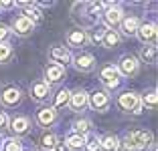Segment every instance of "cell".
Masks as SVG:
<instances>
[{
	"label": "cell",
	"instance_id": "1",
	"mask_svg": "<svg viewBox=\"0 0 158 151\" xmlns=\"http://www.w3.org/2000/svg\"><path fill=\"white\" fill-rule=\"evenodd\" d=\"M103 8V2H75L71 12H73V20L79 24L81 30L85 28H93L98 24L99 10Z\"/></svg>",
	"mask_w": 158,
	"mask_h": 151
},
{
	"label": "cell",
	"instance_id": "2",
	"mask_svg": "<svg viewBox=\"0 0 158 151\" xmlns=\"http://www.w3.org/2000/svg\"><path fill=\"white\" fill-rule=\"evenodd\" d=\"M148 145H152V135L148 131H142V129H134V131H128L124 135V149L126 151H142Z\"/></svg>",
	"mask_w": 158,
	"mask_h": 151
},
{
	"label": "cell",
	"instance_id": "3",
	"mask_svg": "<svg viewBox=\"0 0 158 151\" xmlns=\"http://www.w3.org/2000/svg\"><path fill=\"white\" fill-rule=\"evenodd\" d=\"M103 22H106L107 30H114L116 26H120V22L124 20V12H122V8L118 4H114V2H103Z\"/></svg>",
	"mask_w": 158,
	"mask_h": 151
},
{
	"label": "cell",
	"instance_id": "4",
	"mask_svg": "<svg viewBox=\"0 0 158 151\" xmlns=\"http://www.w3.org/2000/svg\"><path fill=\"white\" fill-rule=\"evenodd\" d=\"M118 105H120L122 111H126V113H134V115H140L142 113V105H140V95H136V93H122L120 97H118Z\"/></svg>",
	"mask_w": 158,
	"mask_h": 151
},
{
	"label": "cell",
	"instance_id": "5",
	"mask_svg": "<svg viewBox=\"0 0 158 151\" xmlns=\"http://www.w3.org/2000/svg\"><path fill=\"white\" fill-rule=\"evenodd\" d=\"M87 105L98 113H106L112 105V99L106 91H93L91 95H87Z\"/></svg>",
	"mask_w": 158,
	"mask_h": 151
},
{
	"label": "cell",
	"instance_id": "6",
	"mask_svg": "<svg viewBox=\"0 0 158 151\" xmlns=\"http://www.w3.org/2000/svg\"><path fill=\"white\" fill-rule=\"evenodd\" d=\"M99 81H102V85L106 89H118L120 83H122V77H120V73H118L116 67L107 64V67L102 69V73H99Z\"/></svg>",
	"mask_w": 158,
	"mask_h": 151
},
{
	"label": "cell",
	"instance_id": "7",
	"mask_svg": "<svg viewBox=\"0 0 158 151\" xmlns=\"http://www.w3.org/2000/svg\"><path fill=\"white\" fill-rule=\"evenodd\" d=\"M116 69H118V73H120V77H130L132 79V77H136L138 71H140V60L136 59V56L128 55L120 60V64H118Z\"/></svg>",
	"mask_w": 158,
	"mask_h": 151
},
{
	"label": "cell",
	"instance_id": "8",
	"mask_svg": "<svg viewBox=\"0 0 158 151\" xmlns=\"http://www.w3.org/2000/svg\"><path fill=\"white\" fill-rule=\"evenodd\" d=\"M20 99H23V93H20L19 87H14V85H8V87H4L2 91H0V103L4 107H16L20 103Z\"/></svg>",
	"mask_w": 158,
	"mask_h": 151
},
{
	"label": "cell",
	"instance_id": "9",
	"mask_svg": "<svg viewBox=\"0 0 158 151\" xmlns=\"http://www.w3.org/2000/svg\"><path fill=\"white\" fill-rule=\"evenodd\" d=\"M47 56H49L51 64H59V67H65V64L71 63V52L65 46H51Z\"/></svg>",
	"mask_w": 158,
	"mask_h": 151
},
{
	"label": "cell",
	"instance_id": "10",
	"mask_svg": "<svg viewBox=\"0 0 158 151\" xmlns=\"http://www.w3.org/2000/svg\"><path fill=\"white\" fill-rule=\"evenodd\" d=\"M71 60H73V67L79 73H91L95 69V59L89 52H79V55L71 56Z\"/></svg>",
	"mask_w": 158,
	"mask_h": 151
},
{
	"label": "cell",
	"instance_id": "11",
	"mask_svg": "<svg viewBox=\"0 0 158 151\" xmlns=\"http://www.w3.org/2000/svg\"><path fill=\"white\" fill-rule=\"evenodd\" d=\"M156 24L154 22H144L138 26V32H136V37L140 41L144 42V45H156Z\"/></svg>",
	"mask_w": 158,
	"mask_h": 151
},
{
	"label": "cell",
	"instance_id": "12",
	"mask_svg": "<svg viewBox=\"0 0 158 151\" xmlns=\"http://www.w3.org/2000/svg\"><path fill=\"white\" fill-rule=\"evenodd\" d=\"M65 42L67 46H71V48H81V46L87 45V30H81V28H75V30L67 32L65 37Z\"/></svg>",
	"mask_w": 158,
	"mask_h": 151
},
{
	"label": "cell",
	"instance_id": "13",
	"mask_svg": "<svg viewBox=\"0 0 158 151\" xmlns=\"http://www.w3.org/2000/svg\"><path fill=\"white\" fill-rule=\"evenodd\" d=\"M16 6L23 8V14H20V16H24L27 20H31L33 24H37V22L43 20V14H41V10L35 6V2H16Z\"/></svg>",
	"mask_w": 158,
	"mask_h": 151
},
{
	"label": "cell",
	"instance_id": "14",
	"mask_svg": "<svg viewBox=\"0 0 158 151\" xmlns=\"http://www.w3.org/2000/svg\"><path fill=\"white\" fill-rule=\"evenodd\" d=\"M31 99H35L37 103H43V101H47L49 99V93H51V87L47 85L45 81H37V83H33L31 85Z\"/></svg>",
	"mask_w": 158,
	"mask_h": 151
},
{
	"label": "cell",
	"instance_id": "15",
	"mask_svg": "<svg viewBox=\"0 0 158 151\" xmlns=\"http://www.w3.org/2000/svg\"><path fill=\"white\" fill-rule=\"evenodd\" d=\"M63 77H65V67H59V64H49L45 69V83L51 87V85H55V83L63 81Z\"/></svg>",
	"mask_w": 158,
	"mask_h": 151
},
{
	"label": "cell",
	"instance_id": "16",
	"mask_svg": "<svg viewBox=\"0 0 158 151\" xmlns=\"http://www.w3.org/2000/svg\"><path fill=\"white\" fill-rule=\"evenodd\" d=\"M35 24L31 22V20H27L24 16H16V18L12 20V32L14 34H19V37H28L31 32H33Z\"/></svg>",
	"mask_w": 158,
	"mask_h": 151
},
{
	"label": "cell",
	"instance_id": "17",
	"mask_svg": "<svg viewBox=\"0 0 158 151\" xmlns=\"http://www.w3.org/2000/svg\"><path fill=\"white\" fill-rule=\"evenodd\" d=\"M8 127L12 129L14 135H24V133L28 131V127H31V119L24 117V115H16L14 119L8 121Z\"/></svg>",
	"mask_w": 158,
	"mask_h": 151
},
{
	"label": "cell",
	"instance_id": "18",
	"mask_svg": "<svg viewBox=\"0 0 158 151\" xmlns=\"http://www.w3.org/2000/svg\"><path fill=\"white\" fill-rule=\"evenodd\" d=\"M69 105H71V109H73V111H83L85 107H87V93H85L83 89H79V91L71 93Z\"/></svg>",
	"mask_w": 158,
	"mask_h": 151
},
{
	"label": "cell",
	"instance_id": "19",
	"mask_svg": "<svg viewBox=\"0 0 158 151\" xmlns=\"http://www.w3.org/2000/svg\"><path fill=\"white\" fill-rule=\"evenodd\" d=\"M37 121H39V125H43V127H49V125H53L57 121V111L53 109V107H43V109L37 113Z\"/></svg>",
	"mask_w": 158,
	"mask_h": 151
},
{
	"label": "cell",
	"instance_id": "20",
	"mask_svg": "<svg viewBox=\"0 0 158 151\" xmlns=\"http://www.w3.org/2000/svg\"><path fill=\"white\" fill-rule=\"evenodd\" d=\"M140 20H138V16H128V18H124L120 22V26H122V32H124L126 37H134L136 32H138V26H140Z\"/></svg>",
	"mask_w": 158,
	"mask_h": 151
},
{
	"label": "cell",
	"instance_id": "21",
	"mask_svg": "<svg viewBox=\"0 0 158 151\" xmlns=\"http://www.w3.org/2000/svg\"><path fill=\"white\" fill-rule=\"evenodd\" d=\"M120 145L122 143L116 135H106V137L99 139V151H118Z\"/></svg>",
	"mask_w": 158,
	"mask_h": 151
},
{
	"label": "cell",
	"instance_id": "22",
	"mask_svg": "<svg viewBox=\"0 0 158 151\" xmlns=\"http://www.w3.org/2000/svg\"><path fill=\"white\" fill-rule=\"evenodd\" d=\"M83 145H85V137H81V135H73L71 133L69 137L65 139L67 151H83Z\"/></svg>",
	"mask_w": 158,
	"mask_h": 151
},
{
	"label": "cell",
	"instance_id": "23",
	"mask_svg": "<svg viewBox=\"0 0 158 151\" xmlns=\"http://www.w3.org/2000/svg\"><path fill=\"white\" fill-rule=\"evenodd\" d=\"M89 127H91V123H89L87 119H77L71 123V131H73V135H81V137H85L89 133Z\"/></svg>",
	"mask_w": 158,
	"mask_h": 151
},
{
	"label": "cell",
	"instance_id": "24",
	"mask_svg": "<svg viewBox=\"0 0 158 151\" xmlns=\"http://www.w3.org/2000/svg\"><path fill=\"white\" fill-rule=\"evenodd\" d=\"M14 56V46L10 45L8 41L6 42H0V64H6L10 63Z\"/></svg>",
	"mask_w": 158,
	"mask_h": 151
},
{
	"label": "cell",
	"instance_id": "25",
	"mask_svg": "<svg viewBox=\"0 0 158 151\" xmlns=\"http://www.w3.org/2000/svg\"><path fill=\"white\" fill-rule=\"evenodd\" d=\"M0 151H23V141L19 137H6V139H2Z\"/></svg>",
	"mask_w": 158,
	"mask_h": 151
},
{
	"label": "cell",
	"instance_id": "26",
	"mask_svg": "<svg viewBox=\"0 0 158 151\" xmlns=\"http://www.w3.org/2000/svg\"><path fill=\"white\" fill-rule=\"evenodd\" d=\"M69 97H71V91L67 89H61L59 93L55 95V103H53V109H63L65 105H69Z\"/></svg>",
	"mask_w": 158,
	"mask_h": 151
},
{
	"label": "cell",
	"instance_id": "27",
	"mask_svg": "<svg viewBox=\"0 0 158 151\" xmlns=\"http://www.w3.org/2000/svg\"><path fill=\"white\" fill-rule=\"evenodd\" d=\"M140 59L144 60V63H156V46L154 45H146L142 46V50H140Z\"/></svg>",
	"mask_w": 158,
	"mask_h": 151
},
{
	"label": "cell",
	"instance_id": "28",
	"mask_svg": "<svg viewBox=\"0 0 158 151\" xmlns=\"http://www.w3.org/2000/svg\"><path fill=\"white\" fill-rule=\"evenodd\" d=\"M118 42H120V34H118L116 30H106V34H103V38H102V45L106 46V48H114Z\"/></svg>",
	"mask_w": 158,
	"mask_h": 151
},
{
	"label": "cell",
	"instance_id": "29",
	"mask_svg": "<svg viewBox=\"0 0 158 151\" xmlns=\"http://www.w3.org/2000/svg\"><path fill=\"white\" fill-rule=\"evenodd\" d=\"M156 101H158L156 91H150V93H146L144 97H140V105H142V109H144V107H148V109H156Z\"/></svg>",
	"mask_w": 158,
	"mask_h": 151
},
{
	"label": "cell",
	"instance_id": "30",
	"mask_svg": "<svg viewBox=\"0 0 158 151\" xmlns=\"http://www.w3.org/2000/svg\"><path fill=\"white\" fill-rule=\"evenodd\" d=\"M57 141H59V137H57L55 133H45V135L41 137V145H43V149H55Z\"/></svg>",
	"mask_w": 158,
	"mask_h": 151
},
{
	"label": "cell",
	"instance_id": "31",
	"mask_svg": "<svg viewBox=\"0 0 158 151\" xmlns=\"http://www.w3.org/2000/svg\"><path fill=\"white\" fill-rule=\"evenodd\" d=\"M83 151H99V139H98V135H87V137H85Z\"/></svg>",
	"mask_w": 158,
	"mask_h": 151
},
{
	"label": "cell",
	"instance_id": "32",
	"mask_svg": "<svg viewBox=\"0 0 158 151\" xmlns=\"http://www.w3.org/2000/svg\"><path fill=\"white\" fill-rule=\"evenodd\" d=\"M103 34H106V30H103V28H99V26H93V28H91V34L87 37V41H91V42H102Z\"/></svg>",
	"mask_w": 158,
	"mask_h": 151
},
{
	"label": "cell",
	"instance_id": "33",
	"mask_svg": "<svg viewBox=\"0 0 158 151\" xmlns=\"http://www.w3.org/2000/svg\"><path fill=\"white\" fill-rule=\"evenodd\" d=\"M8 37H10V28L6 24H0V42H6Z\"/></svg>",
	"mask_w": 158,
	"mask_h": 151
},
{
	"label": "cell",
	"instance_id": "34",
	"mask_svg": "<svg viewBox=\"0 0 158 151\" xmlns=\"http://www.w3.org/2000/svg\"><path fill=\"white\" fill-rule=\"evenodd\" d=\"M8 115L4 113V111H0V131H4L6 127H8Z\"/></svg>",
	"mask_w": 158,
	"mask_h": 151
},
{
	"label": "cell",
	"instance_id": "35",
	"mask_svg": "<svg viewBox=\"0 0 158 151\" xmlns=\"http://www.w3.org/2000/svg\"><path fill=\"white\" fill-rule=\"evenodd\" d=\"M16 6V2H12V0H0V8H14Z\"/></svg>",
	"mask_w": 158,
	"mask_h": 151
},
{
	"label": "cell",
	"instance_id": "36",
	"mask_svg": "<svg viewBox=\"0 0 158 151\" xmlns=\"http://www.w3.org/2000/svg\"><path fill=\"white\" fill-rule=\"evenodd\" d=\"M53 151H67L65 141H57V145H55V149H53Z\"/></svg>",
	"mask_w": 158,
	"mask_h": 151
},
{
	"label": "cell",
	"instance_id": "37",
	"mask_svg": "<svg viewBox=\"0 0 158 151\" xmlns=\"http://www.w3.org/2000/svg\"><path fill=\"white\" fill-rule=\"evenodd\" d=\"M118 151H126V149H124V147H122V145H120V147H118Z\"/></svg>",
	"mask_w": 158,
	"mask_h": 151
},
{
	"label": "cell",
	"instance_id": "38",
	"mask_svg": "<svg viewBox=\"0 0 158 151\" xmlns=\"http://www.w3.org/2000/svg\"><path fill=\"white\" fill-rule=\"evenodd\" d=\"M0 147H2V137H0Z\"/></svg>",
	"mask_w": 158,
	"mask_h": 151
},
{
	"label": "cell",
	"instance_id": "39",
	"mask_svg": "<svg viewBox=\"0 0 158 151\" xmlns=\"http://www.w3.org/2000/svg\"><path fill=\"white\" fill-rule=\"evenodd\" d=\"M43 151H53V149H43Z\"/></svg>",
	"mask_w": 158,
	"mask_h": 151
}]
</instances>
